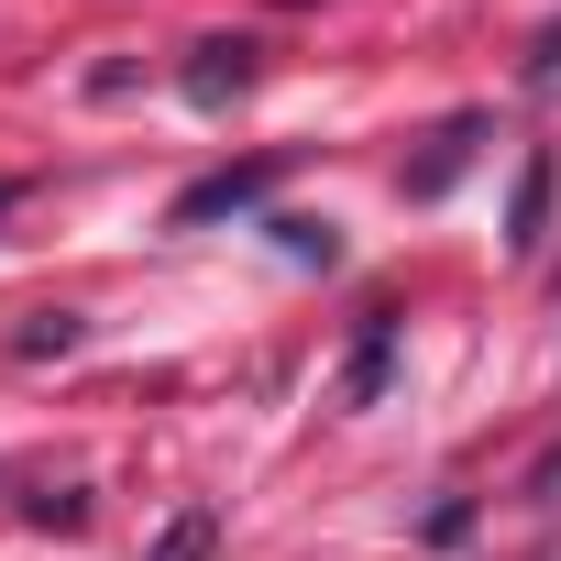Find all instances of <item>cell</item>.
<instances>
[{
  "label": "cell",
  "instance_id": "cell-1",
  "mask_svg": "<svg viewBox=\"0 0 561 561\" xmlns=\"http://www.w3.org/2000/svg\"><path fill=\"white\" fill-rule=\"evenodd\" d=\"M275 198V154H242V165H220V176H198V187H176V231H209V220H242V209H264Z\"/></svg>",
  "mask_w": 561,
  "mask_h": 561
},
{
  "label": "cell",
  "instance_id": "cell-2",
  "mask_svg": "<svg viewBox=\"0 0 561 561\" xmlns=\"http://www.w3.org/2000/svg\"><path fill=\"white\" fill-rule=\"evenodd\" d=\"M253 78H264V45H253V34H209V45H187V100H198V111H231Z\"/></svg>",
  "mask_w": 561,
  "mask_h": 561
},
{
  "label": "cell",
  "instance_id": "cell-3",
  "mask_svg": "<svg viewBox=\"0 0 561 561\" xmlns=\"http://www.w3.org/2000/svg\"><path fill=\"white\" fill-rule=\"evenodd\" d=\"M484 133H495V122H484V111H451V122H440V133H430V154H419V165H397V187H408V198H451V187H462V165H473V144H484Z\"/></svg>",
  "mask_w": 561,
  "mask_h": 561
},
{
  "label": "cell",
  "instance_id": "cell-4",
  "mask_svg": "<svg viewBox=\"0 0 561 561\" xmlns=\"http://www.w3.org/2000/svg\"><path fill=\"white\" fill-rule=\"evenodd\" d=\"M550 176H561L550 154H528V165H517V198H506V253H517V264H528V253H539V231H550Z\"/></svg>",
  "mask_w": 561,
  "mask_h": 561
},
{
  "label": "cell",
  "instance_id": "cell-5",
  "mask_svg": "<svg viewBox=\"0 0 561 561\" xmlns=\"http://www.w3.org/2000/svg\"><path fill=\"white\" fill-rule=\"evenodd\" d=\"M386 375H397V320L375 309V320H364V342H353V364H342V408H375V397H386Z\"/></svg>",
  "mask_w": 561,
  "mask_h": 561
},
{
  "label": "cell",
  "instance_id": "cell-6",
  "mask_svg": "<svg viewBox=\"0 0 561 561\" xmlns=\"http://www.w3.org/2000/svg\"><path fill=\"white\" fill-rule=\"evenodd\" d=\"M264 231H275V253H287V264H320V275L342 264V231H331V220H298V209H287V220H264Z\"/></svg>",
  "mask_w": 561,
  "mask_h": 561
},
{
  "label": "cell",
  "instance_id": "cell-7",
  "mask_svg": "<svg viewBox=\"0 0 561 561\" xmlns=\"http://www.w3.org/2000/svg\"><path fill=\"white\" fill-rule=\"evenodd\" d=\"M209 550H220V517H209V506H176V517H165V539H154L144 561H209Z\"/></svg>",
  "mask_w": 561,
  "mask_h": 561
},
{
  "label": "cell",
  "instance_id": "cell-8",
  "mask_svg": "<svg viewBox=\"0 0 561 561\" xmlns=\"http://www.w3.org/2000/svg\"><path fill=\"white\" fill-rule=\"evenodd\" d=\"M78 342H89V320H78V309H34L12 353H23V364H45V353H78Z\"/></svg>",
  "mask_w": 561,
  "mask_h": 561
},
{
  "label": "cell",
  "instance_id": "cell-9",
  "mask_svg": "<svg viewBox=\"0 0 561 561\" xmlns=\"http://www.w3.org/2000/svg\"><path fill=\"white\" fill-rule=\"evenodd\" d=\"M23 517L56 528V539H78V528H89V495H78V484H45V495H23Z\"/></svg>",
  "mask_w": 561,
  "mask_h": 561
},
{
  "label": "cell",
  "instance_id": "cell-10",
  "mask_svg": "<svg viewBox=\"0 0 561 561\" xmlns=\"http://www.w3.org/2000/svg\"><path fill=\"white\" fill-rule=\"evenodd\" d=\"M528 506H561V440H550V451L528 462Z\"/></svg>",
  "mask_w": 561,
  "mask_h": 561
},
{
  "label": "cell",
  "instance_id": "cell-11",
  "mask_svg": "<svg viewBox=\"0 0 561 561\" xmlns=\"http://www.w3.org/2000/svg\"><path fill=\"white\" fill-rule=\"evenodd\" d=\"M528 78H561V23H550V34L528 45Z\"/></svg>",
  "mask_w": 561,
  "mask_h": 561
}]
</instances>
